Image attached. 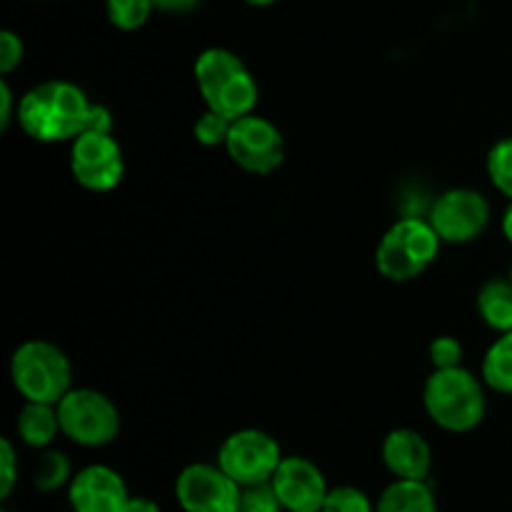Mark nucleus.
I'll return each mask as SVG.
<instances>
[{
	"mask_svg": "<svg viewBox=\"0 0 512 512\" xmlns=\"http://www.w3.org/2000/svg\"><path fill=\"white\" fill-rule=\"evenodd\" d=\"M478 313L488 328L495 333L512 330V280L493 278L478 290Z\"/></svg>",
	"mask_w": 512,
	"mask_h": 512,
	"instance_id": "f3484780",
	"label": "nucleus"
},
{
	"mask_svg": "<svg viewBox=\"0 0 512 512\" xmlns=\"http://www.w3.org/2000/svg\"><path fill=\"white\" fill-rule=\"evenodd\" d=\"M20 128L38 143L75 140L85 130L113 133V115L105 105L90 103L85 90L70 80H45L18 103Z\"/></svg>",
	"mask_w": 512,
	"mask_h": 512,
	"instance_id": "f257e3e1",
	"label": "nucleus"
},
{
	"mask_svg": "<svg viewBox=\"0 0 512 512\" xmlns=\"http://www.w3.org/2000/svg\"><path fill=\"white\" fill-rule=\"evenodd\" d=\"M18 480V455L8 438L0 440V498L8 500Z\"/></svg>",
	"mask_w": 512,
	"mask_h": 512,
	"instance_id": "a878e982",
	"label": "nucleus"
},
{
	"mask_svg": "<svg viewBox=\"0 0 512 512\" xmlns=\"http://www.w3.org/2000/svg\"><path fill=\"white\" fill-rule=\"evenodd\" d=\"M283 458V450H280L278 440H275L273 435H268L265 430L258 428H243L235 430L233 435H228V438L223 440L215 463H218L240 488H245V485L268 483Z\"/></svg>",
	"mask_w": 512,
	"mask_h": 512,
	"instance_id": "0eeeda50",
	"label": "nucleus"
},
{
	"mask_svg": "<svg viewBox=\"0 0 512 512\" xmlns=\"http://www.w3.org/2000/svg\"><path fill=\"white\" fill-rule=\"evenodd\" d=\"M240 488L218 463H193L175 478V500L183 512H240Z\"/></svg>",
	"mask_w": 512,
	"mask_h": 512,
	"instance_id": "9b49d317",
	"label": "nucleus"
},
{
	"mask_svg": "<svg viewBox=\"0 0 512 512\" xmlns=\"http://www.w3.org/2000/svg\"><path fill=\"white\" fill-rule=\"evenodd\" d=\"M70 173L85 190L93 193L113 190L125 175L123 148L113 133L85 130L70 140Z\"/></svg>",
	"mask_w": 512,
	"mask_h": 512,
	"instance_id": "1a4fd4ad",
	"label": "nucleus"
},
{
	"mask_svg": "<svg viewBox=\"0 0 512 512\" xmlns=\"http://www.w3.org/2000/svg\"><path fill=\"white\" fill-rule=\"evenodd\" d=\"M425 413L448 433H470L485 418V383L468 368L433 370L423 388Z\"/></svg>",
	"mask_w": 512,
	"mask_h": 512,
	"instance_id": "7ed1b4c3",
	"label": "nucleus"
},
{
	"mask_svg": "<svg viewBox=\"0 0 512 512\" xmlns=\"http://www.w3.org/2000/svg\"><path fill=\"white\" fill-rule=\"evenodd\" d=\"M430 363L435 370L445 368H458L463 363V345L453 335H438V338L430 343Z\"/></svg>",
	"mask_w": 512,
	"mask_h": 512,
	"instance_id": "393cba45",
	"label": "nucleus"
},
{
	"mask_svg": "<svg viewBox=\"0 0 512 512\" xmlns=\"http://www.w3.org/2000/svg\"><path fill=\"white\" fill-rule=\"evenodd\" d=\"M428 220L443 243H470L490 223V203L480 190L450 188L433 200Z\"/></svg>",
	"mask_w": 512,
	"mask_h": 512,
	"instance_id": "9d476101",
	"label": "nucleus"
},
{
	"mask_svg": "<svg viewBox=\"0 0 512 512\" xmlns=\"http://www.w3.org/2000/svg\"><path fill=\"white\" fill-rule=\"evenodd\" d=\"M60 433L80 448H105L120 433V410L93 388H70L58 403Z\"/></svg>",
	"mask_w": 512,
	"mask_h": 512,
	"instance_id": "423d86ee",
	"label": "nucleus"
},
{
	"mask_svg": "<svg viewBox=\"0 0 512 512\" xmlns=\"http://www.w3.org/2000/svg\"><path fill=\"white\" fill-rule=\"evenodd\" d=\"M13 100L8 80H0V128L3 130H8L10 120H13Z\"/></svg>",
	"mask_w": 512,
	"mask_h": 512,
	"instance_id": "cd10ccee",
	"label": "nucleus"
},
{
	"mask_svg": "<svg viewBox=\"0 0 512 512\" xmlns=\"http://www.w3.org/2000/svg\"><path fill=\"white\" fill-rule=\"evenodd\" d=\"M73 465H70L68 455L60 453V450H45L40 455L38 465L33 470V488L38 493H58V490L68 488L70 480H73Z\"/></svg>",
	"mask_w": 512,
	"mask_h": 512,
	"instance_id": "6ab92c4d",
	"label": "nucleus"
},
{
	"mask_svg": "<svg viewBox=\"0 0 512 512\" xmlns=\"http://www.w3.org/2000/svg\"><path fill=\"white\" fill-rule=\"evenodd\" d=\"M225 150L240 170L253 175H270L285 160V140L278 125L255 113L233 120Z\"/></svg>",
	"mask_w": 512,
	"mask_h": 512,
	"instance_id": "6e6552de",
	"label": "nucleus"
},
{
	"mask_svg": "<svg viewBox=\"0 0 512 512\" xmlns=\"http://www.w3.org/2000/svg\"><path fill=\"white\" fill-rule=\"evenodd\" d=\"M440 235L428 218L408 215L385 230L375 250V265L383 278L393 283H408L423 275L440 253Z\"/></svg>",
	"mask_w": 512,
	"mask_h": 512,
	"instance_id": "20e7f679",
	"label": "nucleus"
},
{
	"mask_svg": "<svg viewBox=\"0 0 512 512\" xmlns=\"http://www.w3.org/2000/svg\"><path fill=\"white\" fill-rule=\"evenodd\" d=\"M193 75L210 110L225 115L228 120H238L243 115L255 113L260 95L258 83H255L248 65L243 63V58L235 55L233 50L220 48V45L205 48L195 58Z\"/></svg>",
	"mask_w": 512,
	"mask_h": 512,
	"instance_id": "f03ea898",
	"label": "nucleus"
},
{
	"mask_svg": "<svg viewBox=\"0 0 512 512\" xmlns=\"http://www.w3.org/2000/svg\"><path fill=\"white\" fill-rule=\"evenodd\" d=\"M248 5H255V8H268V5H275L278 0H245Z\"/></svg>",
	"mask_w": 512,
	"mask_h": 512,
	"instance_id": "7c9ffc66",
	"label": "nucleus"
},
{
	"mask_svg": "<svg viewBox=\"0 0 512 512\" xmlns=\"http://www.w3.org/2000/svg\"><path fill=\"white\" fill-rule=\"evenodd\" d=\"M15 430H18V438L23 445L33 450H48L53 440L60 435L58 405L25 400L23 410H20L18 420H15Z\"/></svg>",
	"mask_w": 512,
	"mask_h": 512,
	"instance_id": "2eb2a0df",
	"label": "nucleus"
},
{
	"mask_svg": "<svg viewBox=\"0 0 512 512\" xmlns=\"http://www.w3.org/2000/svg\"><path fill=\"white\" fill-rule=\"evenodd\" d=\"M320 512H375V503L355 485H335L328 490Z\"/></svg>",
	"mask_w": 512,
	"mask_h": 512,
	"instance_id": "4be33fe9",
	"label": "nucleus"
},
{
	"mask_svg": "<svg viewBox=\"0 0 512 512\" xmlns=\"http://www.w3.org/2000/svg\"><path fill=\"white\" fill-rule=\"evenodd\" d=\"M3 512H10V510H3Z\"/></svg>",
	"mask_w": 512,
	"mask_h": 512,
	"instance_id": "473e14b6",
	"label": "nucleus"
},
{
	"mask_svg": "<svg viewBox=\"0 0 512 512\" xmlns=\"http://www.w3.org/2000/svg\"><path fill=\"white\" fill-rule=\"evenodd\" d=\"M230 125H233V120L215 113V110L205 108V113H200L198 118H195L193 135L200 145H205V148H218V145H225V140H228Z\"/></svg>",
	"mask_w": 512,
	"mask_h": 512,
	"instance_id": "5701e85b",
	"label": "nucleus"
},
{
	"mask_svg": "<svg viewBox=\"0 0 512 512\" xmlns=\"http://www.w3.org/2000/svg\"><path fill=\"white\" fill-rule=\"evenodd\" d=\"M240 512H285L280 505L278 495H275L273 485L258 483V485H245L240 493Z\"/></svg>",
	"mask_w": 512,
	"mask_h": 512,
	"instance_id": "b1692460",
	"label": "nucleus"
},
{
	"mask_svg": "<svg viewBox=\"0 0 512 512\" xmlns=\"http://www.w3.org/2000/svg\"><path fill=\"white\" fill-rule=\"evenodd\" d=\"M130 495L123 475L108 465H88L78 470L68 485V503L73 512H125Z\"/></svg>",
	"mask_w": 512,
	"mask_h": 512,
	"instance_id": "ddd939ff",
	"label": "nucleus"
},
{
	"mask_svg": "<svg viewBox=\"0 0 512 512\" xmlns=\"http://www.w3.org/2000/svg\"><path fill=\"white\" fill-rule=\"evenodd\" d=\"M155 10L163 13H190L200 5V0H153Z\"/></svg>",
	"mask_w": 512,
	"mask_h": 512,
	"instance_id": "c85d7f7f",
	"label": "nucleus"
},
{
	"mask_svg": "<svg viewBox=\"0 0 512 512\" xmlns=\"http://www.w3.org/2000/svg\"><path fill=\"white\" fill-rule=\"evenodd\" d=\"M508 278H510V280H512V265H510V275H508Z\"/></svg>",
	"mask_w": 512,
	"mask_h": 512,
	"instance_id": "2f4dec72",
	"label": "nucleus"
},
{
	"mask_svg": "<svg viewBox=\"0 0 512 512\" xmlns=\"http://www.w3.org/2000/svg\"><path fill=\"white\" fill-rule=\"evenodd\" d=\"M270 485L285 512H320L330 490L323 470L303 455H285Z\"/></svg>",
	"mask_w": 512,
	"mask_h": 512,
	"instance_id": "f8f14e48",
	"label": "nucleus"
},
{
	"mask_svg": "<svg viewBox=\"0 0 512 512\" xmlns=\"http://www.w3.org/2000/svg\"><path fill=\"white\" fill-rule=\"evenodd\" d=\"M10 380L23 400L58 405L73 383V368L58 345L28 340L10 355Z\"/></svg>",
	"mask_w": 512,
	"mask_h": 512,
	"instance_id": "39448f33",
	"label": "nucleus"
},
{
	"mask_svg": "<svg viewBox=\"0 0 512 512\" xmlns=\"http://www.w3.org/2000/svg\"><path fill=\"white\" fill-rule=\"evenodd\" d=\"M503 235H505V240L512 245V200L503 213Z\"/></svg>",
	"mask_w": 512,
	"mask_h": 512,
	"instance_id": "c756f323",
	"label": "nucleus"
},
{
	"mask_svg": "<svg viewBox=\"0 0 512 512\" xmlns=\"http://www.w3.org/2000/svg\"><path fill=\"white\" fill-rule=\"evenodd\" d=\"M380 458L388 473L398 480H428L433 468V450L413 428L390 430L380 445Z\"/></svg>",
	"mask_w": 512,
	"mask_h": 512,
	"instance_id": "4468645a",
	"label": "nucleus"
},
{
	"mask_svg": "<svg viewBox=\"0 0 512 512\" xmlns=\"http://www.w3.org/2000/svg\"><path fill=\"white\" fill-rule=\"evenodd\" d=\"M483 383L495 393L512 395V330L500 333L485 353Z\"/></svg>",
	"mask_w": 512,
	"mask_h": 512,
	"instance_id": "a211bd4d",
	"label": "nucleus"
},
{
	"mask_svg": "<svg viewBox=\"0 0 512 512\" xmlns=\"http://www.w3.org/2000/svg\"><path fill=\"white\" fill-rule=\"evenodd\" d=\"M153 10V0H105L108 20L118 30H125V33L143 28L150 15H153Z\"/></svg>",
	"mask_w": 512,
	"mask_h": 512,
	"instance_id": "aec40b11",
	"label": "nucleus"
},
{
	"mask_svg": "<svg viewBox=\"0 0 512 512\" xmlns=\"http://www.w3.org/2000/svg\"><path fill=\"white\" fill-rule=\"evenodd\" d=\"M23 55H25V45L20 40L18 33L13 30H3L0 33V73L8 75L23 63Z\"/></svg>",
	"mask_w": 512,
	"mask_h": 512,
	"instance_id": "bb28decb",
	"label": "nucleus"
},
{
	"mask_svg": "<svg viewBox=\"0 0 512 512\" xmlns=\"http://www.w3.org/2000/svg\"><path fill=\"white\" fill-rule=\"evenodd\" d=\"M375 512H438V500L428 480L395 478L375 500Z\"/></svg>",
	"mask_w": 512,
	"mask_h": 512,
	"instance_id": "dca6fc26",
	"label": "nucleus"
},
{
	"mask_svg": "<svg viewBox=\"0 0 512 512\" xmlns=\"http://www.w3.org/2000/svg\"><path fill=\"white\" fill-rule=\"evenodd\" d=\"M488 178L495 185V190L512 200V135L498 140L488 153Z\"/></svg>",
	"mask_w": 512,
	"mask_h": 512,
	"instance_id": "412c9836",
	"label": "nucleus"
}]
</instances>
